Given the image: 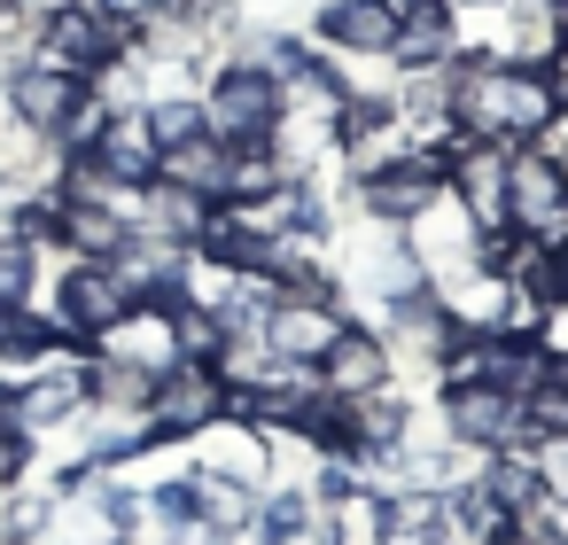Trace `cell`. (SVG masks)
Segmentation results:
<instances>
[{
	"mask_svg": "<svg viewBox=\"0 0 568 545\" xmlns=\"http://www.w3.org/2000/svg\"><path fill=\"white\" fill-rule=\"evenodd\" d=\"M560 110H568V94L545 71H521V63L490 55V48H459L452 55V133L459 141L529 149Z\"/></svg>",
	"mask_w": 568,
	"mask_h": 545,
	"instance_id": "obj_1",
	"label": "cell"
},
{
	"mask_svg": "<svg viewBox=\"0 0 568 545\" xmlns=\"http://www.w3.org/2000/svg\"><path fill=\"white\" fill-rule=\"evenodd\" d=\"M444 195H452L444 188V149H420V141H405L382 164L351 172V203H358L366 226H420Z\"/></svg>",
	"mask_w": 568,
	"mask_h": 545,
	"instance_id": "obj_2",
	"label": "cell"
},
{
	"mask_svg": "<svg viewBox=\"0 0 568 545\" xmlns=\"http://www.w3.org/2000/svg\"><path fill=\"white\" fill-rule=\"evenodd\" d=\"M17 110V125L24 133H40L55 157L63 149H87V133L102 125V102H94V87L87 79H71V71H55V63H24L17 79H9V94H0Z\"/></svg>",
	"mask_w": 568,
	"mask_h": 545,
	"instance_id": "obj_3",
	"label": "cell"
},
{
	"mask_svg": "<svg viewBox=\"0 0 568 545\" xmlns=\"http://www.w3.org/2000/svg\"><path fill=\"white\" fill-rule=\"evenodd\" d=\"M436 421H444L452 444H467V452H483V460H498V452H529V405H521L514 390L483 382V374H452V382H436Z\"/></svg>",
	"mask_w": 568,
	"mask_h": 545,
	"instance_id": "obj_4",
	"label": "cell"
},
{
	"mask_svg": "<svg viewBox=\"0 0 568 545\" xmlns=\"http://www.w3.org/2000/svg\"><path fill=\"white\" fill-rule=\"evenodd\" d=\"M40 312L55 320L63 343H94L102 327H118V320L133 312V289H125V273L102 265V258H63L55 281L40 289Z\"/></svg>",
	"mask_w": 568,
	"mask_h": 545,
	"instance_id": "obj_5",
	"label": "cell"
},
{
	"mask_svg": "<svg viewBox=\"0 0 568 545\" xmlns=\"http://www.w3.org/2000/svg\"><path fill=\"white\" fill-rule=\"evenodd\" d=\"M327 273H335L343 296L358 289L374 312L397 304V296H413V289H428V265H420L413 234H405V226H366V219H358V234L343 242V258H335Z\"/></svg>",
	"mask_w": 568,
	"mask_h": 545,
	"instance_id": "obj_6",
	"label": "cell"
},
{
	"mask_svg": "<svg viewBox=\"0 0 568 545\" xmlns=\"http://www.w3.org/2000/svg\"><path fill=\"white\" fill-rule=\"evenodd\" d=\"M281 118H288V102H281V87H273L257 63H234V55H226V63L203 79V133H211V141H226V149L273 141Z\"/></svg>",
	"mask_w": 568,
	"mask_h": 545,
	"instance_id": "obj_7",
	"label": "cell"
},
{
	"mask_svg": "<svg viewBox=\"0 0 568 545\" xmlns=\"http://www.w3.org/2000/svg\"><path fill=\"white\" fill-rule=\"evenodd\" d=\"M226 421V382H219V366L211 359H172L164 374H156V390H149V428H156V444H195V436H211Z\"/></svg>",
	"mask_w": 568,
	"mask_h": 545,
	"instance_id": "obj_8",
	"label": "cell"
},
{
	"mask_svg": "<svg viewBox=\"0 0 568 545\" xmlns=\"http://www.w3.org/2000/svg\"><path fill=\"white\" fill-rule=\"evenodd\" d=\"M118 55H133V32L110 24L94 0H63V9L40 17V63H55V71H71V79H94V71H110Z\"/></svg>",
	"mask_w": 568,
	"mask_h": 545,
	"instance_id": "obj_9",
	"label": "cell"
},
{
	"mask_svg": "<svg viewBox=\"0 0 568 545\" xmlns=\"http://www.w3.org/2000/svg\"><path fill=\"white\" fill-rule=\"evenodd\" d=\"M506 226H521L537 242H568V164H552L545 149H514V164H506Z\"/></svg>",
	"mask_w": 568,
	"mask_h": 545,
	"instance_id": "obj_10",
	"label": "cell"
},
{
	"mask_svg": "<svg viewBox=\"0 0 568 545\" xmlns=\"http://www.w3.org/2000/svg\"><path fill=\"white\" fill-rule=\"evenodd\" d=\"M327 149H335V164H351V172L382 164L389 149H405V118H397L389 87H351V94L335 102V118H327Z\"/></svg>",
	"mask_w": 568,
	"mask_h": 545,
	"instance_id": "obj_11",
	"label": "cell"
},
{
	"mask_svg": "<svg viewBox=\"0 0 568 545\" xmlns=\"http://www.w3.org/2000/svg\"><path fill=\"white\" fill-rule=\"evenodd\" d=\"M382 343H389V359L397 366H413V374H444V359H452V343H459V327H452V312L436 304V289H413V296H397V304H382Z\"/></svg>",
	"mask_w": 568,
	"mask_h": 545,
	"instance_id": "obj_12",
	"label": "cell"
},
{
	"mask_svg": "<svg viewBox=\"0 0 568 545\" xmlns=\"http://www.w3.org/2000/svg\"><path fill=\"white\" fill-rule=\"evenodd\" d=\"M389 382H397V359H389V343H382L374 320H343V335L312 359V390L320 397H374Z\"/></svg>",
	"mask_w": 568,
	"mask_h": 545,
	"instance_id": "obj_13",
	"label": "cell"
},
{
	"mask_svg": "<svg viewBox=\"0 0 568 545\" xmlns=\"http://www.w3.org/2000/svg\"><path fill=\"white\" fill-rule=\"evenodd\" d=\"M312 48H327L335 63H389V48H397V0H320Z\"/></svg>",
	"mask_w": 568,
	"mask_h": 545,
	"instance_id": "obj_14",
	"label": "cell"
},
{
	"mask_svg": "<svg viewBox=\"0 0 568 545\" xmlns=\"http://www.w3.org/2000/svg\"><path fill=\"white\" fill-rule=\"evenodd\" d=\"M506 164H514V149H498V141H452L444 149V188L475 226H506Z\"/></svg>",
	"mask_w": 568,
	"mask_h": 545,
	"instance_id": "obj_15",
	"label": "cell"
},
{
	"mask_svg": "<svg viewBox=\"0 0 568 545\" xmlns=\"http://www.w3.org/2000/svg\"><path fill=\"white\" fill-rule=\"evenodd\" d=\"M343 320H358L343 296H273L257 327H265V343H273L288 366H312V359L343 335Z\"/></svg>",
	"mask_w": 568,
	"mask_h": 545,
	"instance_id": "obj_16",
	"label": "cell"
},
{
	"mask_svg": "<svg viewBox=\"0 0 568 545\" xmlns=\"http://www.w3.org/2000/svg\"><path fill=\"white\" fill-rule=\"evenodd\" d=\"M87 157H94V172H102L118 195H133V188L156 180V133H149L141 110H110V118L87 133Z\"/></svg>",
	"mask_w": 568,
	"mask_h": 545,
	"instance_id": "obj_17",
	"label": "cell"
},
{
	"mask_svg": "<svg viewBox=\"0 0 568 545\" xmlns=\"http://www.w3.org/2000/svg\"><path fill=\"white\" fill-rule=\"evenodd\" d=\"M125 219H133V234H141V242L195 250V242H203L211 203H203V195H187V188H172V180H149V188H133V195H125Z\"/></svg>",
	"mask_w": 568,
	"mask_h": 545,
	"instance_id": "obj_18",
	"label": "cell"
},
{
	"mask_svg": "<svg viewBox=\"0 0 568 545\" xmlns=\"http://www.w3.org/2000/svg\"><path fill=\"white\" fill-rule=\"evenodd\" d=\"M452 55H459V9H452V0H405V9H397L389 71H436Z\"/></svg>",
	"mask_w": 568,
	"mask_h": 545,
	"instance_id": "obj_19",
	"label": "cell"
},
{
	"mask_svg": "<svg viewBox=\"0 0 568 545\" xmlns=\"http://www.w3.org/2000/svg\"><path fill=\"white\" fill-rule=\"evenodd\" d=\"M87 359H125V366H149V374H164L172 359H180V335H172V312H149V304H133L118 327H102L94 343H79Z\"/></svg>",
	"mask_w": 568,
	"mask_h": 545,
	"instance_id": "obj_20",
	"label": "cell"
},
{
	"mask_svg": "<svg viewBox=\"0 0 568 545\" xmlns=\"http://www.w3.org/2000/svg\"><path fill=\"white\" fill-rule=\"evenodd\" d=\"M397 444H413V405L397 397V382L374 397H343V460H374Z\"/></svg>",
	"mask_w": 568,
	"mask_h": 545,
	"instance_id": "obj_21",
	"label": "cell"
},
{
	"mask_svg": "<svg viewBox=\"0 0 568 545\" xmlns=\"http://www.w3.org/2000/svg\"><path fill=\"white\" fill-rule=\"evenodd\" d=\"M490 55H506L521 71H545L560 55V9L552 0H498V48Z\"/></svg>",
	"mask_w": 568,
	"mask_h": 545,
	"instance_id": "obj_22",
	"label": "cell"
},
{
	"mask_svg": "<svg viewBox=\"0 0 568 545\" xmlns=\"http://www.w3.org/2000/svg\"><path fill=\"white\" fill-rule=\"evenodd\" d=\"M125 242H133L125 203H63V234H55L63 258H102V265H118Z\"/></svg>",
	"mask_w": 568,
	"mask_h": 545,
	"instance_id": "obj_23",
	"label": "cell"
},
{
	"mask_svg": "<svg viewBox=\"0 0 568 545\" xmlns=\"http://www.w3.org/2000/svg\"><path fill=\"white\" fill-rule=\"evenodd\" d=\"M156 180H172V188H187V195L219 203V195H226V141H211V133H187V141L156 149Z\"/></svg>",
	"mask_w": 568,
	"mask_h": 545,
	"instance_id": "obj_24",
	"label": "cell"
},
{
	"mask_svg": "<svg viewBox=\"0 0 568 545\" xmlns=\"http://www.w3.org/2000/svg\"><path fill=\"white\" fill-rule=\"evenodd\" d=\"M195 498H203V522H195V529H226V537H250V514H257V483H242V475H219V467H195Z\"/></svg>",
	"mask_w": 568,
	"mask_h": 545,
	"instance_id": "obj_25",
	"label": "cell"
},
{
	"mask_svg": "<svg viewBox=\"0 0 568 545\" xmlns=\"http://www.w3.org/2000/svg\"><path fill=\"white\" fill-rule=\"evenodd\" d=\"M281 180H296V172L281 164V149H273V141H242V149H226V195H219V203H257V195H273Z\"/></svg>",
	"mask_w": 568,
	"mask_h": 545,
	"instance_id": "obj_26",
	"label": "cell"
},
{
	"mask_svg": "<svg viewBox=\"0 0 568 545\" xmlns=\"http://www.w3.org/2000/svg\"><path fill=\"white\" fill-rule=\"evenodd\" d=\"M156 374L125 366V359H87V405H118V413H149Z\"/></svg>",
	"mask_w": 568,
	"mask_h": 545,
	"instance_id": "obj_27",
	"label": "cell"
},
{
	"mask_svg": "<svg viewBox=\"0 0 568 545\" xmlns=\"http://www.w3.org/2000/svg\"><path fill=\"white\" fill-rule=\"evenodd\" d=\"M40 289H48V250H32L24 234H0V312L40 304Z\"/></svg>",
	"mask_w": 568,
	"mask_h": 545,
	"instance_id": "obj_28",
	"label": "cell"
},
{
	"mask_svg": "<svg viewBox=\"0 0 568 545\" xmlns=\"http://www.w3.org/2000/svg\"><path fill=\"white\" fill-rule=\"evenodd\" d=\"M514 522L529 514V506H545V483H537V467H529V452H498V460H483V475H475Z\"/></svg>",
	"mask_w": 568,
	"mask_h": 545,
	"instance_id": "obj_29",
	"label": "cell"
},
{
	"mask_svg": "<svg viewBox=\"0 0 568 545\" xmlns=\"http://www.w3.org/2000/svg\"><path fill=\"white\" fill-rule=\"evenodd\" d=\"M141 118H149L156 149H172V141L203 133V87H164V94H149V102H141Z\"/></svg>",
	"mask_w": 568,
	"mask_h": 545,
	"instance_id": "obj_30",
	"label": "cell"
},
{
	"mask_svg": "<svg viewBox=\"0 0 568 545\" xmlns=\"http://www.w3.org/2000/svg\"><path fill=\"white\" fill-rule=\"evenodd\" d=\"M529 467H537L545 498L568 506V436H537V444H529Z\"/></svg>",
	"mask_w": 568,
	"mask_h": 545,
	"instance_id": "obj_31",
	"label": "cell"
},
{
	"mask_svg": "<svg viewBox=\"0 0 568 545\" xmlns=\"http://www.w3.org/2000/svg\"><path fill=\"white\" fill-rule=\"evenodd\" d=\"M32 460H40V444L17 428V421H0V491H17V483H32Z\"/></svg>",
	"mask_w": 568,
	"mask_h": 545,
	"instance_id": "obj_32",
	"label": "cell"
},
{
	"mask_svg": "<svg viewBox=\"0 0 568 545\" xmlns=\"http://www.w3.org/2000/svg\"><path fill=\"white\" fill-rule=\"evenodd\" d=\"M521 405H529V444H537V436H568V390H560V382L529 390Z\"/></svg>",
	"mask_w": 568,
	"mask_h": 545,
	"instance_id": "obj_33",
	"label": "cell"
},
{
	"mask_svg": "<svg viewBox=\"0 0 568 545\" xmlns=\"http://www.w3.org/2000/svg\"><path fill=\"white\" fill-rule=\"evenodd\" d=\"M94 9H102V17H110V24H125V32H133V40H141V32H149V24H164V17H172V9H180V0H94Z\"/></svg>",
	"mask_w": 568,
	"mask_h": 545,
	"instance_id": "obj_34",
	"label": "cell"
},
{
	"mask_svg": "<svg viewBox=\"0 0 568 545\" xmlns=\"http://www.w3.org/2000/svg\"><path fill=\"white\" fill-rule=\"evenodd\" d=\"M552 382L568 390V343H552Z\"/></svg>",
	"mask_w": 568,
	"mask_h": 545,
	"instance_id": "obj_35",
	"label": "cell"
},
{
	"mask_svg": "<svg viewBox=\"0 0 568 545\" xmlns=\"http://www.w3.org/2000/svg\"><path fill=\"white\" fill-rule=\"evenodd\" d=\"M17 9H32V17H48V9H63V0H17Z\"/></svg>",
	"mask_w": 568,
	"mask_h": 545,
	"instance_id": "obj_36",
	"label": "cell"
},
{
	"mask_svg": "<svg viewBox=\"0 0 568 545\" xmlns=\"http://www.w3.org/2000/svg\"><path fill=\"white\" fill-rule=\"evenodd\" d=\"M452 9H498V0H452Z\"/></svg>",
	"mask_w": 568,
	"mask_h": 545,
	"instance_id": "obj_37",
	"label": "cell"
},
{
	"mask_svg": "<svg viewBox=\"0 0 568 545\" xmlns=\"http://www.w3.org/2000/svg\"><path fill=\"white\" fill-rule=\"evenodd\" d=\"M552 9H568V0H552Z\"/></svg>",
	"mask_w": 568,
	"mask_h": 545,
	"instance_id": "obj_38",
	"label": "cell"
},
{
	"mask_svg": "<svg viewBox=\"0 0 568 545\" xmlns=\"http://www.w3.org/2000/svg\"><path fill=\"white\" fill-rule=\"evenodd\" d=\"M506 545H521V537H506Z\"/></svg>",
	"mask_w": 568,
	"mask_h": 545,
	"instance_id": "obj_39",
	"label": "cell"
},
{
	"mask_svg": "<svg viewBox=\"0 0 568 545\" xmlns=\"http://www.w3.org/2000/svg\"><path fill=\"white\" fill-rule=\"evenodd\" d=\"M397 9H405V0H397Z\"/></svg>",
	"mask_w": 568,
	"mask_h": 545,
	"instance_id": "obj_40",
	"label": "cell"
}]
</instances>
